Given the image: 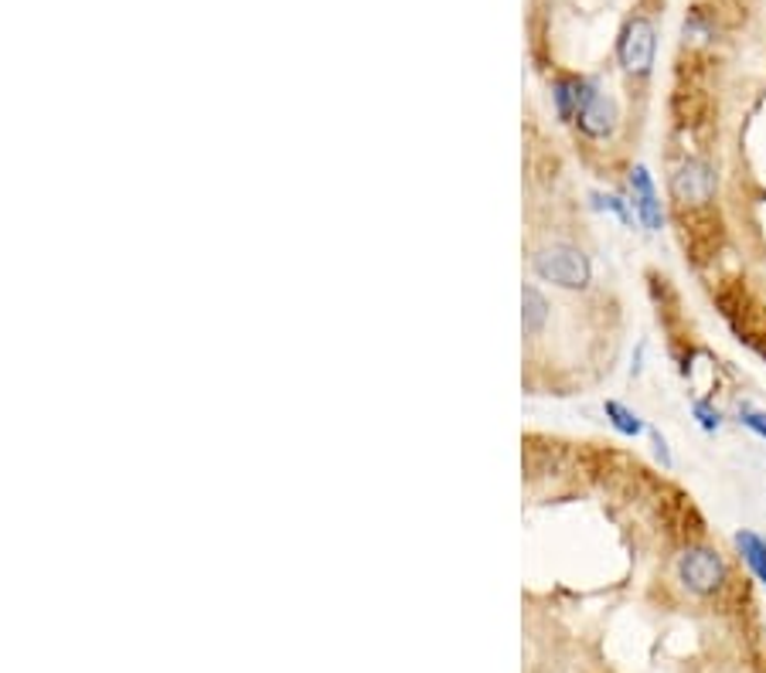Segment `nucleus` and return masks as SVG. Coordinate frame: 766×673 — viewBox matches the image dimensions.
I'll use <instances>...</instances> for the list:
<instances>
[{
	"label": "nucleus",
	"mask_w": 766,
	"mask_h": 673,
	"mask_svg": "<svg viewBox=\"0 0 766 673\" xmlns=\"http://www.w3.org/2000/svg\"><path fill=\"white\" fill-rule=\"evenodd\" d=\"M589 198H593V207H600V211H610V215H617L623 225H631V222H634L631 207H626V201H620L617 194H589Z\"/></svg>",
	"instance_id": "9d476101"
},
{
	"label": "nucleus",
	"mask_w": 766,
	"mask_h": 673,
	"mask_svg": "<svg viewBox=\"0 0 766 673\" xmlns=\"http://www.w3.org/2000/svg\"><path fill=\"white\" fill-rule=\"evenodd\" d=\"M521 324H525V334L529 337H535L542 327H545V321H548V303H545V296L535 290V287H525L521 290Z\"/></svg>",
	"instance_id": "6e6552de"
},
{
	"label": "nucleus",
	"mask_w": 766,
	"mask_h": 673,
	"mask_svg": "<svg viewBox=\"0 0 766 673\" xmlns=\"http://www.w3.org/2000/svg\"><path fill=\"white\" fill-rule=\"evenodd\" d=\"M576 123H579V130H582L586 136L607 139V136L617 130V105H613V99H607L600 89H593V92L586 96Z\"/></svg>",
	"instance_id": "423d86ee"
},
{
	"label": "nucleus",
	"mask_w": 766,
	"mask_h": 673,
	"mask_svg": "<svg viewBox=\"0 0 766 673\" xmlns=\"http://www.w3.org/2000/svg\"><path fill=\"white\" fill-rule=\"evenodd\" d=\"M736 548H740L743 561L753 569V575H756V579L763 582V588H766V541L756 535V530H740V535H736Z\"/></svg>",
	"instance_id": "0eeeda50"
},
{
	"label": "nucleus",
	"mask_w": 766,
	"mask_h": 673,
	"mask_svg": "<svg viewBox=\"0 0 766 673\" xmlns=\"http://www.w3.org/2000/svg\"><path fill=\"white\" fill-rule=\"evenodd\" d=\"M603 412H607V418L613 422V429L620 433V436H641L644 433V422H641V415L637 412H631L626 405H620V402H607L603 405Z\"/></svg>",
	"instance_id": "1a4fd4ad"
},
{
	"label": "nucleus",
	"mask_w": 766,
	"mask_h": 673,
	"mask_svg": "<svg viewBox=\"0 0 766 673\" xmlns=\"http://www.w3.org/2000/svg\"><path fill=\"white\" fill-rule=\"evenodd\" d=\"M654 446H657V459H660V463H665V467H671V452H668V442H665V436H660V433H654Z\"/></svg>",
	"instance_id": "ddd939ff"
},
{
	"label": "nucleus",
	"mask_w": 766,
	"mask_h": 673,
	"mask_svg": "<svg viewBox=\"0 0 766 673\" xmlns=\"http://www.w3.org/2000/svg\"><path fill=\"white\" fill-rule=\"evenodd\" d=\"M695 418H699V425H702L706 433H715L719 425H722V415L712 405H706V402H695Z\"/></svg>",
	"instance_id": "9b49d317"
},
{
	"label": "nucleus",
	"mask_w": 766,
	"mask_h": 673,
	"mask_svg": "<svg viewBox=\"0 0 766 673\" xmlns=\"http://www.w3.org/2000/svg\"><path fill=\"white\" fill-rule=\"evenodd\" d=\"M678 579L695 595H712L722 585V579H725V564L709 548H688L678 558Z\"/></svg>",
	"instance_id": "f03ea898"
},
{
	"label": "nucleus",
	"mask_w": 766,
	"mask_h": 673,
	"mask_svg": "<svg viewBox=\"0 0 766 673\" xmlns=\"http://www.w3.org/2000/svg\"><path fill=\"white\" fill-rule=\"evenodd\" d=\"M740 422H746L756 436L766 439V412H750V408H746V412H740Z\"/></svg>",
	"instance_id": "f8f14e48"
},
{
	"label": "nucleus",
	"mask_w": 766,
	"mask_h": 673,
	"mask_svg": "<svg viewBox=\"0 0 766 673\" xmlns=\"http://www.w3.org/2000/svg\"><path fill=\"white\" fill-rule=\"evenodd\" d=\"M620 61L631 76H644L654 65V27L647 18H634L620 34Z\"/></svg>",
	"instance_id": "7ed1b4c3"
},
{
	"label": "nucleus",
	"mask_w": 766,
	"mask_h": 673,
	"mask_svg": "<svg viewBox=\"0 0 766 673\" xmlns=\"http://www.w3.org/2000/svg\"><path fill=\"white\" fill-rule=\"evenodd\" d=\"M712 191H715V173L702 160H685L671 173V194L681 204H706L712 198Z\"/></svg>",
	"instance_id": "20e7f679"
},
{
	"label": "nucleus",
	"mask_w": 766,
	"mask_h": 673,
	"mask_svg": "<svg viewBox=\"0 0 766 673\" xmlns=\"http://www.w3.org/2000/svg\"><path fill=\"white\" fill-rule=\"evenodd\" d=\"M631 204H634V215L641 218V225L647 232H660V225H665V211H660L654 181H651V173H647L644 164H637L631 170Z\"/></svg>",
	"instance_id": "39448f33"
},
{
	"label": "nucleus",
	"mask_w": 766,
	"mask_h": 673,
	"mask_svg": "<svg viewBox=\"0 0 766 673\" xmlns=\"http://www.w3.org/2000/svg\"><path fill=\"white\" fill-rule=\"evenodd\" d=\"M532 269L539 279L552 282V287H563V290H582L593 269H589V259L573 249V245H548V249L535 253Z\"/></svg>",
	"instance_id": "f257e3e1"
}]
</instances>
